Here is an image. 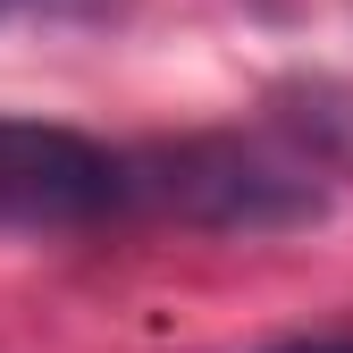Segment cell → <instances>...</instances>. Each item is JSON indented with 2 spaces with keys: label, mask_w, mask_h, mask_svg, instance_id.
<instances>
[{
  "label": "cell",
  "mask_w": 353,
  "mask_h": 353,
  "mask_svg": "<svg viewBox=\"0 0 353 353\" xmlns=\"http://www.w3.org/2000/svg\"><path fill=\"white\" fill-rule=\"evenodd\" d=\"M126 210H160L210 236H294L328 219V176L270 135H185L126 152Z\"/></svg>",
  "instance_id": "1"
},
{
  "label": "cell",
  "mask_w": 353,
  "mask_h": 353,
  "mask_svg": "<svg viewBox=\"0 0 353 353\" xmlns=\"http://www.w3.org/2000/svg\"><path fill=\"white\" fill-rule=\"evenodd\" d=\"M126 210V152L51 118H0V236H68Z\"/></svg>",
  "instance_id": "2"
},
{
  "label": "cell",
  "mask_w": 353,
  "mask_h": 353,
  "mask_svg": "<svg viewBox=\"0 0 353 353\" xmlns=\"http://www.w3.org/2000/svg\"><path fill=\"white\" fill-rule=\"evenodd\" d=\"M261 353H353V328L345 336H286V345H261Z\"/></svg>",
  "instance_id": "3"
},
{
  "label": "cell",
  "mask_w": 353,
  "mask_h": 353,
  "mask_svg": "<svg viewBox=\"0 0 353 353\" xmlns=\"http://www.w3.org/2000/svg\"><path fill=\"white\" fill-rule=\"evenodd\" d=\"M17 9H34V0H0V17H17Z\"/></svg>",
  "instance_id": "4"
}]
</instances>
